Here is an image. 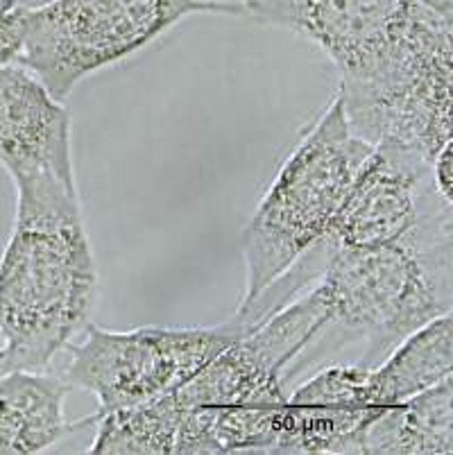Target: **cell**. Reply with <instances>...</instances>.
<instances>
[{
    "mask_svg": "<svg viewBox=\"0 0 453 455\" xmlns=\"http://www.w3.org/2000/svg\"><path fill=\"white\" fill-rule=\"evenodd\" d=\"M98 291L77 186L16 188L0 256V371L48 370L89 324Z\"/></svg>",
    "mask_w": 453,
    "mask_h": 455,
    "instance_id": "cell-1",
    "label": "cell"
},
{
    "mask_svg": "<svg viewBox=\"0 0 453 455\" xmlns=\"http://www.w3.org/2000/svg\"><path fill=\"white\" fill-rule=\"evenodd\" d=\"M322 245L318 283L331 306V326L363 338L360 365H376L410 333L451 313L453 215L388 245Z\"/></svg>",
    "mask_w": 453,
    "mask_h": 455,
    "instance_id": "cell-2",
    "label": "cell"
},
{
    "mask_svg": "<svg viewBox=\"0 0 453 455\" xmlns=\"http://www.w3.org/2000/svg\"><path fill=\"white\" fill-rule=\"evenodd\" d=\"M372 148L352 132L336 91L313 125L299 136L245 225L240 304L261 295L324 241Z\"/></svg>",
    "mask_w": 453,
    "mask_h": 455,
    "instance_id": "cell-3",
    "label": "cell"
},
{
    "mask_svg": "<svg viewBox=\"0 0 453 455\" xmlns=\"http://www.w3.org/2000/svg\"><path fill=\"white\" fill-rule=\"evenodd\" d=\"M243 16L236 0H48L28 7L16 64L64 100L77 82L114 66L186 16Z\"/></svg>",
    "mask_w": 453,
    "mask_h": 455,
    "instance_id": "cell-4",
    "label": "cell"
},
{
    "mask_svg": "<svg viewBox=\"0 0 453 455\" xmlns=\"http://www.w3.org/2000/svg\"><path fill=\"white\" fill-rule=\"evenodd\" d=\"M243 333L245 326L236 317L215 326H143L123 333L86 324L64 380L95 396L93 417L105 415L173 395Z\"/></svg>",
    "mask_w": 453,
    "mask_h": 455,
    "instance_id": "cell-5",
    "label": "cell"
},
{
    "mask_svg": "<svg viewBox=\"0 0 453 455\" xmlns=\"http://www.w3.org/2000/svg\"><path fill=\"white\" fill-rule=\"evenodd\" d=\"M442 215H453V202L435 186L433 164L409 148L381 143L356 172L324 241L340 247L388 245Z\"/></svg>",
    "mask_w": 453,
    "mask_h": 455,
    "instance_id": "cell-6",
    "label": "cell"
},
{
    "mask_svg": "<svg viewBox=\"0 0 453 455\" xmlns=\"http://www.w3.org/2000/svg\"><path fill=\"white\" fill-rule=\"evenodd\" d=\"M0 165L14 188L77 186L69 109L16 61L0 66Z\"/></svg>",
    "mask_w": 453,
    "mask_h": 455,
    "instance_id": "cell-7",
    "label": "cell"
},
{
    "mask_svg": "<svg viewBox=\"0 0 453 455\" xmlns=\"http://www.w3.org/2000/svg\"><path fill=\"white\" fill-rule=\"evenodd\" d=\"M243 16L293 30L352 77L379 60L401 0H240Z\"/></svg>",
    "mask_w": 453,
    "mask_h": 455,
    "instance_id": "cell-8",
    "label": "cell"
},
{
    "mask_svg": "<svg viewBox=\"0 0 453 455\" xmlns=\"http://www.w3.org/2000/svg\"><path fill=\"white\" fill-rule=\"evenodd\" d=\"M70 386L45 370L0 371V455H35L80 426L64 415Z\"/></svg>",
    "mask_w": 453,
    "mask_h": 455,
    "instance_id": "cell-9",
    "label": "cell"
},
{
    "mask_svg": "<svg viewBox=\"0 0 453 455\" xmlns=\"http://www.w3.org/2000/svg\"><path fill=\"white\" fill-rule=\"evenodd\" d=\"M453 371L451 313L435 317L399 342L384 361L368 367L365 392L376 408H390L429 390Z\"/></svg>",
    "mask_w": 453,
    "mask_h": 455,
    "instance_id": "cell-10",
    "label": "cell"
},
{
    "mask_svg": "<svg viewBox=\"0 0 453 455\" xmlns=\"http://www.w3.org/2000/svg\"><path fill=\"white\" fill-rule=\"evenodd\" d=\"M451 376L429 390L385 408L363 437V455H451Z\"/></svg>",
    "mask_w": 453,
    "mask_h": 455,
    "instance_id": "cell-11",
    "label": "cell"
},
{
    "mask_svg": "<svg viewBox=\"0 0 453 455\" xmlns=\"http://www.w3.org/2000/svg\"><path fill=\"white\" fill-rule=\"evenodd\" d=\"M180 405L173 395L145 403L127 405L105 415L86 417L85 424H98L91 442V455H174L180 430Z\"/></svg>",
    "mask_w": 453,
    "mask_h": 455,
    "instance_id": "cell-12",
    "label": "cell"
},
{
    "mask_svg": "<svg viewBox=\"0 0 453 455\" xmlns=\"http://www.w3.org/2000/svg\"><path fill=\"white\" fill-rule=\"evenodd\" d=\"M25 16H28V7H16L0 14V66L14 64L19 60L25 36Z\"/></svg>",
    "mask_w": 453,
    "mask_h": 455,
    "instance_id": "cell-13",
    "label": "cell"
},
{
    "mask_svg": "<svg viewBox=\"0 0 453 455\" xmlns=\"http://www.w3.org/2000/svg\"><path fill=\"white\" fill-rule=\"evenodd\" d=\"M433 180L438 190L447 200H451V143L440 150L433 161Z\"/></svg>",
    "mask_w": 453,
    "mask_h": 455,
    "instance_id": "cell-14",
    "label": "cell"
},
{
    "mask_svg": "<svg viewBox=\"0 0 453 455\" xmlns=\"http://www.w3.org/2000/svg\"><path fill=\"white\" fill-rule=\"evenodd\" d=\"M16 7H19V0H0V14L16 10Z\"/></svg>",
    "mask_w": 453,
    "mask_h": 455,
    "instance_id": "cell-15",
    "label": "cell"
}]
</instances>
